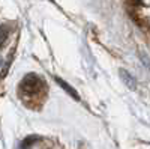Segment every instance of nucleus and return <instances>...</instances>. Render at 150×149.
<instances>
[{
	"instance_id": "1",
	"label": "nucleus",
	"mask_w": 150,
	"mask_h": 149,
	"mask_svg": "<svg viewBox=\"0 0 150 149\" xmlns=\"http://www.w3.org/2000/svg\"><path fill=\"white\" fill-rule=\"evenodd\" d=\"M44 89H45V81L36 74H27L20 83V93L24 98L38 96Z\"/></svg>"
},
{
	"instance_id": "2",
	"label": "nucleus",
	"mask_w": 150,
	"mask_h": 149,
	"mask_svg": "<svg viewBox=\"0 0 150 149\" xmlns=\"http://www.w3.org/2000/svg\"><path fill=\"white\" fill-rule=\"evenodd\" d=\"M56 81L62 86V89H65V91H66V92H68V93H69V95H71L74 99H77V101L80 99V96H78V93H77V92H75V89H72V88H71V86H69L66 81H63L62 78H56Z\"/></svg>"
},
{
	"instance_id": "3",
	"label": "nucleus",
	"mask_w": 150,
	"mask_h": 149,
	"mask_svg": "<svg viewBox=\"0 0 150 149\" xmlns=\"http://www.w3.org/2000/svg\"><path fill=\"white\" fill-rule=\"evenodd\" d=\"M8 35H9L8 27H5V26H0V48H2V47H3V44L6 42V39H8Z\"/></svg>"
}]
</instances>
